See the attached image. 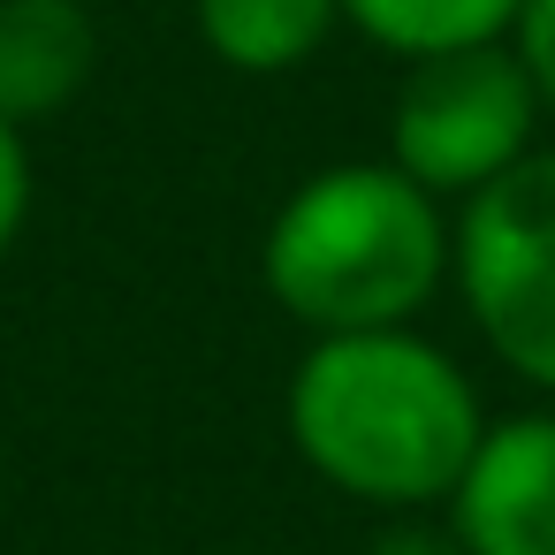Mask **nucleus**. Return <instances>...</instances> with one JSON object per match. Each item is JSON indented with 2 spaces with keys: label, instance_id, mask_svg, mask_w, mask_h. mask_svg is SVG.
<instances>
[{
  "label": "nucleus",
  "instance_id": "f257e3e1",
  "mask_svg": "<svg viewBox=\"0 0 555 555\" xmlns=\"http://www.w3.org/2000/svg\"><path fill=\"white\" fill-rule=\"evenodd\" d=\"M479 426H487L479 380L426 327L320 335L297 350L282 388V434L297 464L327 494L373 517L441 509Z\"/></svg>",
  "mask_w": 555,
  "mask_h": 555
},
{
  "label": "nucleus",
  "instance_id": "f03ea898",
  "mask_svg": "<svg viewBox=\"0 0 555 555\" xmlns=\"http://www.w3.org/2000/svg\"><path fill=\"white\" fill-rule=\"evenodd\" d=\"M456 214L396 160H335L282 191L259 236V289L305 335L418 327L449 297Z\"/></svg>",
  "mask_w": 555,
  "mask_h": 555
},
{
  "label": "nucleus",
  "instance_id": "7ed1b4c3",
  "mask_svg": "<svg viewBox=\"0 0 555 555\" xmlns=\"http://www.w3.org/2000/svg\"><path fill=\"white\" fill-rule=\"evenodd\" d=\"M449 297L479 350L517 388L555 403V138L456 206Z\"/></svg>",
  "mask_w": 555,
  "mask_h": 555
},
{
  "label": "nucleus",
  "instance_id": "20e7f679",
  "mask_svg": "<svg viewBox=\"0 0 555 555\" xmlns=\"http://www.w3.org/2000/svg\"><path fill=\"white\" fill-rule=\"evenodd\" d=\"M547 145V115L517 69L509 47H464L411 62L388 100V153L418 191H434L449 214L525 168Z\"/></svg>",
  "mask_w": 555,
  "mask_h": 555
},
{
  "label": "nucleus",
  "instance_id": "39448f33",
  "mask_svg": "<svg viewBox=\"0 0 555 555\" xmlns=\"http://www.w3.org/2000/svg\"><path fill=\"white\" fill-rule=\"evenodd\" d=\"M434 517L456 555H555V403L487 411Z\"/></svg>",
  "mask_w": 555,
  "mask_h": 555
},
{
  "label": "nucleus",
  "instance_id": "423d86ee",
  "mask_svg": "<svg viewBox=\"0 0 555 555\" xmlns=\"http://www.w3.org/2000/svg\"><path fill=\"white\" fill-rule=\"evenodd\" d=\"M100 77V24L85 0H0V115L39 130Z\"/></svg>",
  "mask_w": 555,
  "mask_h": 555
},
{
  "label": "nucleus",
  "instance_id": "0eeeda50",
  "mask_svg": "<svg viewBox=\"0 0 555 555\" xmlns=\"http://www.w3.org/2000/svg\"><path fill=\"white\" fill-rule=\"evenodd\" d=\"M191 24L221 69L289 77L343 31V0H191Z\"/></svg>",
  "mask_w": 555,
  "mask_h": 555
},
{
  "label": "nucleus",
  "instance_id": "6e6552de",
  "mask_svg": "<svg viewBox=\"0 0 555 555\" xmlns=\"http://www.w3.org/2000/svg\"><path fill=\"white\" fill-rule=\"evenodd\" d=\"M517 0H343V31H358L388 62H434L464 47H502Z\"/></svg>",
  "mask_w": 555,
  "mask_h": 555
},
{
  "label": "nucleus",
  "instance_id": "1a4fd4ad",
  "mask_svg": "<svg viewBox=\"0 0 555 555\" xmlns=\"http://www.w3.org/2000/svg\"><path fill=\"white\" fill-rule=\"evenodd\" d=\"M31 206H39V160H31V130H16L0 115V259H9L31 229Z\"/></svg>",
  "mask_w": 555,
  "mask_h": 555
},
{
  "label": "nucleus",
  "instance_id": "9d476101",
  "mask_svg": "<svg viewBox=\"0 0 555 555\" xmlns=\"http://www.w3.org/2000/svg\"><path fill=\"white\" fill-rule=\"evenodd\" d=\"M502 47L517 54V69H525L540 115H547V130H555V0H517V16H509V39H502Z\"/></svg>",
  "mask_w": 555,
  "mask_h": 555
},
{
  "label": "nucleus",
  "instance_id": "9b49d317",
  "mask_svg": "<svg viewBox=\"0 0 555 555\" xmlns=\"http://www.w3.org/2000/svg\"><path fill=\"white\" fill-rule=\"evenodd\" d=\"M365 555H456V540H449L441 517L426 509V517H380V532H373Z\"/></svg>",
  "mask_w": 555,
  "mask_h": 555
},
{
  "label": "nucleus",
  "instance_id": "f8f14e48",
  "mask_svg": "<svg viewBox=\"0 0 555 555\" xmlns=\"http://www.w3.org/2000/svg\"><path fill=\"white\" fill-rule=\"evenodd\" d=\"M0 494H9V449H0Z\"/></svg>",
  "mask_w": 555,
  "mask_h": 555
}]
</instances>
